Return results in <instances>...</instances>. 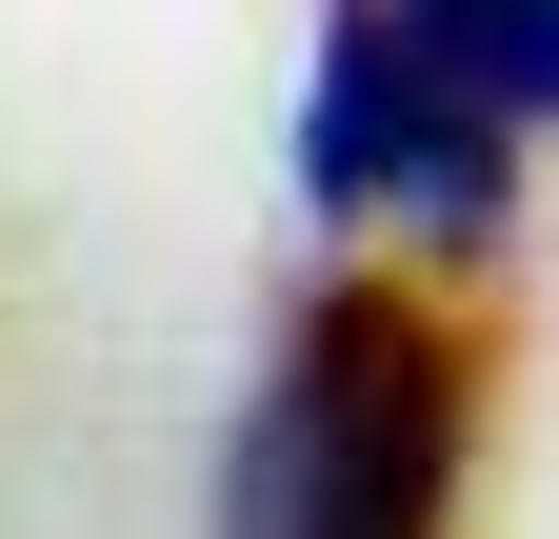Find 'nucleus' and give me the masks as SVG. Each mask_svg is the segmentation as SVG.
<instances>
[{"instance_id":"1","label":"nucleus","mask_w":559,"mask_h":539,"mask_svg":"<svg viewBox=\"0 0 559 539\" xmlns=\"http://www.w3.org/2000/svg\"><path fill=\"white\" fill-rule=\"evenodd\" d=\"M440 519H460V340L400 280L300 300V340L240 420L221 539H440Z\"/></svg>"},{"instance_id":"3","label":"nucleus","mask_w":559,"mask_h":539,"mask_svg":"<svg viewBox=\"0 0 559 539\" xmlns=\"http://www.w3.org/2000/svg\"><path fill=\"white\" fill-rule=\"evenodd\" d=\"M380 21L440 60L500 141H559V0H380Z\"/></svg>"},{"instance_id":"2","label":"nucleus","mask_w":559,"mask_h":539,"mask_svg":"<svg viewBox=\"0 0 559 539\" xmlns=\"http://www.w3.org/2000/svg\"><path fill=\"white\" fill-rule=\"evenodd\" d=\"M300 200L360 240H419V260H479L520 220V141L479 120L440 60H419L380 0H320V81H300Z\"/></svg>"}]
</instances>
